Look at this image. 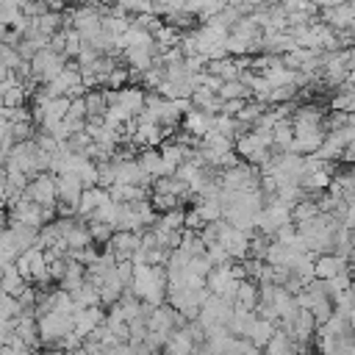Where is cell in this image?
<instances>
[{
    "instance_id": "6da1fadb",
    "label": "cell",
    "mask_w": 355,
    "mask_h": 355,
    "mask_svg": "<svg viewBox=\"0 0 355 355\" xmlns=\"http://www.w3.org/2000/svg\"><path fill=\"white\" fill-rule=\"evenodd\" d=\"M128 291L133 297H139L144 305L166 302V269H164V263H133V280H130Z\"/></svg>"
},
{
    "instance_id": "7a4b0ae2",
    "label": "cell",
    "mask_w": 355,
    "mask_h": 355,
    "mask_svg": "<svg viewBox=\"0 0 355 355\" xmlns=\"http://www.w3.org/2000/svg\"><path fill=\"white\" fill-rule=\"evenodd\" d=\"M8 216H11V222H22V225H31V227H36V230H39V227H42V225H47L50 219H55V208H44V205L33 202V200L22 191V194L11 197Z\"/></svg>"
},
{
    "instance_id": "3957f363",
    "label": "cell",
    "mask_w": 355,
    "mask_h": 355,
    "mask_svg": "<svg viewBox=\"0 0 355 355\" xmlns=\"http://www.w3.org/2000/svg\"><path fill=\"white\" fill-rule=\"evenodd\" d=\"M17 269H19V275L31 283V286H47L50 283V272H47V250L44 247H39V244H33V247H28L17 261Z\"/></svg>"
},
{
    "instance_id": "277c9868",
    "label": "cell",
    "mask_w": 355,
    "mask_h": 355,
    "mask_svg": "<svg viewBox=\"0 0 355 355\" xmlns=\"http://www.w3.org/2000/svg\"><path fill=\"white\" fill-rule=\"evenodd\" d=\"M28 67H31V80L33 83H50L64 67H67V58L58 53V50H53L50 44L47 47H42L31 61H28Z\"/></svg>"
},
{
    "instance_id": "5b68a950",
    "label": "cell",
    "mask_w": 355,
    "mask_h": 355,
    "mask_svg": "<svg viewBox=\"0 0 355 355\" xmlns=\"http://www.w3.org/2000/svg\"><path fill=\"white\" fill-rule=\"evenodd\" d=\"M72 316L69 313H61V311H47L42 316H36V322H39V341L44 347H58L61 338L72 330Z\"/></svg>"
},
{
    "instance_id": "8992f818",
    "label": "cell",
    "mask_w": 355,
    "mask_h": 355,
    "mask_svg": "<svg viewBox=\"0 0 355 355\" xmlns=\"http://www.w3.org/2000/svg\"><path fill=\"white\" fill-rule=\"evenodd\" d=\"M83 78H80V69H78V64H67L50 83H44V92L50 94V97H80L83 94Z\"/></svg>"
},
{
    "instance_id": "52a82bcc",
    "label": "cell",
    "mask_w": 355,
    "mask_h": 355,
    "mask_svg": "<svg viewBox=\"0 0 355 355\" xmlns=\"http://www.w3.org/2000/svg\"><path fill=\"white\" fill-rule=\"evenodd\" d=\"M25 194H28L33 202L44 205V208H55V202H58V194H55V175H53V172H36V175L28 180Z\"/></svg>"
},
{
    "instance_id": "ba28073f",
    "label": "cell",
    "mask_w": 355,
    "mask_h": 355,
    "mask_svg": "<svg viewBox=\"0 0 355 355\" xmlns=\"http://www.w3.org/2000/svg\"><path fill=\"white\" fill-rule=\"evenodd\" d=\"M139 247H141V233H130V230H114L111 239L105 241V250L116 261H130Z\"/></svg>"
},
{
    "instance_id": "9c48e42d",
    "label": "cell",
    "mask_w": 355,
    "mask_h": 355,
    "mask_svg": "<svg viewBox=\"0 0 355 355\" xmlns=\"http://www.w3.org/2000/svg\"><path fill=\"white\" fill-rule=\"evenodd\" d=\"M55 194H58V202H61V205L75 208L78 200H80V194H83L80 178H78L75 172H61V175H55Z\"/></svg>"
},
{
    "instance_id": "30bf717a",
    "label": "cell",
    "mask_w": 355,
    "mask_h": 355,
    "mask_svg": "<svg viewBox=\"0 0 355 355\" xmlns=\"http://www.w3.org/2000/svg\"><path fill=\"white\" fill-rule=\"evenodd\" d=\"M105 322V311L103 305H89V308H78L72 316V333H78L80 338H86L94 327H100Z\"/></svg>"
},
{
    "instance_id": "8fae6325",
    "label": "cell",
    "mask_w": 355,
    "mask_h": 355,
    "mask_svg": "<svg viewBox=\"0 0 355 355\" xmlns=\"http://www.w3.org/2000/svg\"><path fill=\"white\" fill-rule=\"evenodd\" d=\"M180 122H183V130L200 141L205 133H211V128H214V114L200 111V108H194V105H191V108L183 114V119H180Z\"/></svg>"
},
{
    "instance_id": "7c38bea8",
    "label": "cell",
    "mask_w": 355,
    "mask_h": 355,
    "mask_svg": "<svg viewBox=\"0 0 355 355\" xmlns=\"http://www.w3.org/2000/svg\"><path fill=\"white\" fill-rule=\"evenodd\" d=\"M344 269H349V261L336 252H322L313 258V277H319V280H330L333 275H338Z\"/></svg>"
},
{
    "instance_id": "4fadbf2b",
    "label": "cell",
    "mask_w": 355,
    "mask_h": 355,
    "mask_svg": "<svg viewBox=\"0 0 355 355\" xmlns=\"http://www.w3.org/2000/svg\"><path fill=\"white\" fill-rule=\"evenodd\" d=\"M319 19L324 25H330L333 31H347L349 22L355 19L352 3H341V6H330V8H319Z\"/></svg>"
},
{
    "instance_id": "5bb4252c",
    "label": "cell",
    "mask_w": 355,
    "mask_h": 355,
    "mask_svg": "<svg viewBox=\"0 0 355 355\" xmlns=\"http://www.w3.org/2000/svg\"><path fill=\"white\" fill-rule=\"evenodd\" d=\"M194 338H191V333L186 330V324L183 327H178V330H172L169 336H166V344H164V355H191L194 352Z\"/></svg>"
},
{
    "instance_id": "9a60e30c",
    "label": "cell",
    "mask_w": 355,
    "mask_h": 355,
    "mask_svg": "<svg viewBox=\"0 0 355 355\" xmlns=\"http://www.w3.org/2000/svg\"><path fill=\"white\" fill-rule=\"evenodd\" d=\"M136 161H139V166H141V172H144V178H147V180H155V178H164V175H166V169H164V158H161V150H155V147L141 150V153L136 155Z\"/></svg>"
},
{
    "instance_id": "2e32d148",
    "label": "cell",
    "mask_w": 355,
    "mask_h": 355,
    "mask_svg": "<svg viewBox=\"0 0 355 355\" xmlns=\"http://www.w3.org/2000/svg\"><path fill=\"white\" fill-rule=\"evenodd\" d=\"M105 197H108V189H103V186H89V189H83V194H80V200H78V205H75V214H78L80 219H89V216L94 214V208H97Z\"/></svg>"
},
{
    "instance_id": "e0dca14e",
    "label": "cell",
    "mask_w": 355,
    "mask_h": 355,
    "mask_svg": "<svg viewBox=\"0 0 355 355\" xmlns=\"http://www.w3.org/2000/svg\"><path fill=\"white\" fill-rule=\"evenodd\" d=\"M83 105H86V119H97L105 114L108 108V89L103 86H92L89 92H83Z\"/></svg>"
},
{
    "instance_id": "ac0fdd59",
    "label": "cell",
    "mask_w": 355,
    "mask_h": 355,
    "mask_svg": "<svg viewBox=\"0 0 355 355\" xmlns=\"http://www.w3.org/2000/svg\"><path fill=\"white\" fill-rule=\"evenodd\" d=\"M28 286H31V283L19 275L17 263H11V266H3V269H0V288H3L8 297H19Z\"/></svg>"
},
{
    "instance_id": "d6986e66",
    "label": "cell",
    "mask_w": 355,
    "mask_h": 355,
    "mask_svg": "<svg viewBox=\"0 0 355 355\" xmlns=\"http://www.w3.org/2000/svg\"><path fill=\"white\" fill-rule=\"evenodd\" d=\"M233 305L236 308H244V311H255V305H258V283L250 280V277H241L239 286H236Z\"/></svg>"
},
{
    "instance_id": "ffe728a7",
    "label": "cell",
    "mask_w": 355,
    "mask_h": 355,
    "mask_svg": "<svg viewBox=\"0 0 355 355\" xmlns=\"http://www.w3.org/2000/svg\"><path fill=\"white\" fill-rule=\"evenodd\" d=\"M191 97V105L200 108V111H208V114H219L222 111V97L205 86H194V92L189 94Z\"/></svg>"
},
{
    "instance_id": "44dd1931",
    "label": "cell",
    "mask_w": 355,
    "mask_h": 355,
    "mask_svg": "<svg viewBox=\"0 0 355 355\" xmlns=\"http://www.w3.org/2000/svg\"><path fill=\"white\" fill-rule=\"evenodd\" d=\"M297 341L283 330V327H277L275 330V336L269 338V344L263 347V355H297Z\"/></svg>"
},
{
    "instance_id": "7402d4cb",
    "label": "cell",
    "mask_w": 355,
    "mask_h": 355,
    "mask_svg": "<svg viewBox=\"0 0 355 355\" xmlns=\"http://www.w3.org/2000/svg\"><path fill=\"white\" fill-rule=\"evenodd\" d=\"M150 189H153V191H164V194H172V197H178V200H186V197H191L189 186H186V183H183L178 175H164V178H155Z\"/></svg>"
},
{
    "instance_id": "603a6c76",
    "label": "cell",
    "mask_w": 355,
    "mask_h": 355,
    "mask_svg": "<svg viewBox=\"0 0 355 355\" xmlns=\"http://www.w3.org/2000/svg\"><path fill=\"white\" fill-rule=\"evenodd\" d=\"M108 197L116 200V202H136V200H144L150 197L144 186H136V183H114L108 189Z\"/></svg>"
},
{
    "instance_id": "cb8c5ba5",
    "label": "cell",
    "mask_w": 355,
    "mask_h": 355,
    "mask_svg": "<svg viewBox=\"0 0 355 355\" xmlns=\"http://www.w3.org/2000/svg\"><path fill=\"white\" fill-rule=\"evenodd\" d=\"M83 280H86V266L83 263H78V261H67V272H64V277L58 280V286L64 288V291H75V288H80L83 286Z\"/></svg>"
},
{
    "instance_id": "d4e9b609",
    "label": "cell",
    "mask_w": 355,
    "mask_h": 355,
    "mask_svg": "<svg viewBox=\"0 0 355 355\" xmlns=\"http://www.w3.org/2000/svg\"><path fill=\"white\" fill-rule=\"evenodd\" d=\"M255 319H258V313H255V311L233 308V316H230V322H227V330H230L233 336L244 338V336L250 333V327H252V322H255Z\"/></svg>"
},
{
    "instance_id": "484cf974",
    "label": "cell",
    "mask_w": 355,
    "mask_h": 355,
    "mask_svg": "<svg viewBox=\"0 0 355 355\" xmlns=\"http://www.w3.org/2000/svg\"><path fill=\"white\" fill-rule=\"evenodd\" d=\"M275 330H277V324H275V322H269V319H261V316H258V319L252 322V327H250V333H247L244 338H250L255 347H261V349H263V347L269 344V338L275 336Z\"/></svg>"
},
{
    "instance_id": "4316f807",
    "label": "cell",
    "mask_w": 355,
    "mask_h": 355,
    "mask_svg": "<svg viewBox=\"0 0 355 355\" xmlns=\"http://www.w3.org/2000/svg\"><path fill=\"white\" fill-rule=\"evenodd\" d=\"M222 100H250L252 94H250V89H247V83L241 80V78H236V80H222V86H219V92H216Z\"/></svg>"
},
{
    "instance_id": "83f0119b",
    "label": "cell",
    "mask_w": 355,
    "mask_h": 355,
    "mask_svg": "<svg viewBox=\"0 0 355 355\" xmlns=\"http://www.w3.org/2000/svg\"><path fill=\"white\" fill-rule=\"evenodd\" d=\"M72 302H75V308L100 305V294H97V286H94L92 280H83V286L72 291Z\"/></svg>"
},
{
    "instance_id": "f1b7e54d",
    "label": "cell",
    "mask_w": 355,
    "mask_h": 355,
    "mask_svg": "<svg viewBox=\"0 0 355 355\" xmlns=\"http://www.w3.org/2000/svg\"><path fill=\"white\" fill-rule=\"evenodd\" d=\"M161 227H166V230H183L186 227V211L183 208H172V211H166V214H158V219H155Z\"/></svg>"
},
{
    "instance_id": "f546056e",
    "label": "cell",
    "mask_w": 355,
    "mask_h": 355,
    "mask_svg": "<svg viewBox=\"0 0 355 355\" xmlns=\"http://www.w3.org/2000/svg\"><path fill=\"white\" fill-rule=\"evenodd\" d=\"M128 83H130V69H128V67H122V64H116V67L105 75L103 89H122V86H128Z\"/></svg>"
},
{
    "instance_id": "4dcf8cb0",
    "label": "cell",
    "mask_w": 355,
    "mask_h": 355,
    "mask_svg": "<svg viewBox=\"0 0 355 355\" xmlns=\"http://www.w3.org/2000/svg\"><path fill=\"white\" fill-rule=\"evenodd\" d=\"M319 214V205L316 200H311V194L305 200H300L294 208H291V222H302V219H313Z\"/></svg>"
},
{
    "instance_id": "1f68e13d",
    "label": "cell",
    "mask_w": 355,
    "mask_h": 355,
    "mask_svg": "<svg viewBox=\"0 0 355 355\" xmlns=\"http://www.w3.org/2000/svg\"><path fill=\"white\" fill-rule=\"evenodd\" d=\"M150 202H153V208H155L158 214H166V211H172V208H180L183 200H178V197H172V194H164V191H150Z\"/></svg>"
},
{
    "instance_id": "d6a6232c",
    "label": "cell",
    "mask_w": 355,
    "mask_h": 355,
    "mask_svg": "<svg viewBox=\"0 0 355 355\" xmlns=\"http://www.w3.org/2000/svg\"><path fill=\"white\" fill-rule=\"evenodd\" d=\"M89 233H92V241L105 244V241L111 239L114 227H111V225H105V222H89Z\"/></svg>"
},
{
    "instance_id": "836d02e7",
    "label": "cell",
    "mask_w": 355,
    "mask_h": 355,
    "mask_svg": "<svg viewBox=\"0 0 355 355\" xmlns=\"http://www.w3.org/2000/svg\"><path fill=\"white\" fill-rule=\"evenodd\" d=\"M239 355H263V349L255 347L250 338H239Z\"/></svg>"
},
{
    "instance_id": "e575fe53",
    "label": "cell",
    "mask_w": 355,
    "mask_h": 355,
    "mask_svg": "<svg viewBox=\"0 0 355 355\" xmlns=\"http://www.w3.org/2000/svg\"><path fill=\"white\" fill-rule=\"evenodd\" d=\"M316 8H330V6H341V3H352V0H313Z\"/></svg>"
},
{
    "instance_id": "d590c367",
    "label": "cell",
    "mask_w": 355,
    "mask_h": 355,
    "mask_svg": "<svg viewBox=\"0 0 355 355\" xmlns=\"http://www.w3.org/2000/svg\"><path fill=\"white\" fill-rule=\"evenodd\" d=\"M252 8H261V6H272V3H277V0H247Z\"/></svg>"
},
{
    "instance_id": "8d00e7d4",
    "label": "cell",
    "mask_w": 355,
    "mask_h": 355,
    "mask_svg": "<svg viewBox=\"0 0 355 355\" xmlns=\"http://www.w3.org/2000/svg\"><path fill=\"white\" fill-rule=\"evenodd\" d=\"M349 272H352V283H355V258H349Z\"/></svg>"
}]
</instances>
